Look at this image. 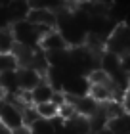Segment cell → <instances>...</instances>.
I'll list each match as a JSON object with an SVG mask.
<instances>
[{"label":"cell","mask_w":130,"mask_h":134,"mask_svg":"<svg viewBox=\"0 0 130 134\" xmlns=\"http://www.w3.org/2000/svg\"><path fill=\"white\" fill-rule=\"evenodd\" d=\"M38 48L44 52H63V50H69V44H67L65 36L58 29H50L48 33H44L40 36Z\"/></svg>","instance_id":"7a4b0ae2"},{"label":"cell","mask_w":130,"mask_h":134,"mask_svg":"<svg viewBox=\"0 0 130 134\" xmlns=\"http://www.w3.org/2000/svg\"><path fill=\"white\" fill-rule=\"evenodd\" d=\"M0 86L6 92V96L17 94L19 92V84H17V75L15 71H4L0 73Z\"/></svg>","instance_id":"ba28073f"},{"label":"cell","mask_w":130,"mask_h":134,"mask_svg":"<svg viewBox=\"0 0 130 134\" xmlns=\"http://www.w3.org/2000/svg\"><path fill=\"white\" fill-rule=\"evenodd\" d=\"M27 21H31L33 25L46 27V29H58V14L52 10H36L31 8L27 14Z\"/></svg>","instance_id":"3957f363"},{"label":"cell","mask_w":130,"mask_h":134,"mask_svg":"<svg viewBox=\"0 0 130 134\" xmlns=\"http://www.w3.org/2000/svg\"><path fill=\"white\" fill-rule=\"evenodd\" d=\"M6 12H8V17L10 21H21V19H27V14L31 12V6H29V0H10L8 6H4Z\"/></svg>","instance_id":"5b68a950"},{"label":"cell","mask_w":130,"mask_h":134,"mask_svg":"<svg viewBox=\"0 0 130 134\" xmlns=\"http://www.w3.org/2000/svg\"><path fill=\"white\" fill-rule=\"evenodd\" d=\"M6 98V92H4V90H2V86H0V102H2Z\"/></svg>","instance_id":"ffe728a7"},{"label":"cell","mask_w":130,"mask_h":134,"mask_svg":"<svg viewBox=\"0 0 130 134\" xmlns=\"http://www.w3.org/2000/svg\"><path fill=\"white\" fill-rule=\"evenodd\" d=\"M88 96H90V98H94L98 103H105L109 100H115L113 84H111V82H107V84H90Z\"/></svg>","instance_id":"8992f818"},{"label":"cell","mask_w":130,"mask_h":134,"mask_svg":"<svg viewBox=\"0 0 130 134\" xmlns=\"http://www.w3.org/2000/svg\"><path fill=\"white\" fill-rule=\"evenodd\" d=\"M82 2H86V0H67V8L69 10H75L78 4H82Z\"/></svg>","instance_id":"e0dca14e"},{"label":"cell","mask_w":130,"mask_h":134,"mask_svg":"<svg viewBox=\"0 0 130 134\" xmlns=\"http://www.w3.org/2000/svg\"><path fill=\"white\" fill-rule=\"evenodd\" d=\"M128 90H130V79H128Z\"/></svg>","instance_id":"7402d4cb"},{"label":"cell","mask_w":130,"mask_h":134,"mask_svg":"<svg viewBox=\"0 0 130 134\" xmlns=\"http://www.w3.org/2000/svg\"><path fill=\"white\" fill-rule=\"evenodd\" d=\"M29 6H31V8H36V10L59 12L65 6V2H61V0H29Z\"/></svg>","instance_id":"8fae6325"},{"label":"cell","mask_w":130,"mask_h":134,"mask_svg":"<svg viewBox=\"0 0 130 134\" xmlns=\"http://www.w3.org/2000/svg\"><path fill=\"white\" fill-rule=\"evenodd\" d=\"M19 63H17L15 56L12 52H0V73L4 71H17Z\"/></svg>","instance_id":"7c38bea8"},{"label":"cell","mask_w":130,"mask_h":134,"mask_svg":"<svg viewBox=\"0 0 130 134\" xmlns=\"http://www.w3.org/2000/svg\"><path fill=\"white\" fill-rule=\"evenodd\" d=\"M52 96H54V88L52 84L46 81H40L36 86L31 90V98H33V105L36 103H44V102H52Z\"/></svg>","instance_id":"52a82bcc"},{"label":"cell","mask_w":130,"mask_h":134,"mask_svg":"<svg viewBox=\"0 0 130 134\" xmlns=\"http://www.w3.org/2000/svg\"><path fill=\"white\" fill-rule=\"evenodd\" d=\"M8 2L10 0H0V6H8Z\"/></svg>","instance_id":"44dd1931"},{"label":"cell","mask_w":130,"mask_h":134,"mask_svg":"<svg viewBox=\"0 0 130 134\" xmlns=\"http://www.w3.org/2000/svg\"><path fill=\"white\" fill-rule=\"evenodd\" d=\"M86 79H88L90 84H107V82H111V77L101 69V67H94L92 71H88Z\"/></svg>","instance_id":"4fadbf2b"},{"label":"cell","mask_w":130,"mask_h":134,"mask_svg":"<svg viewBox=\"0 0 130 134\" xmlns=\"http://www.w3.org/2000/svg\"><path fill=\"white\" fill-rule=\"evenodd\" d=\"M121 103H122V107H125V111H126V113H130V90H126V92L122 94Z\"/></svg>","instance_id":"9a60e30c"},{"label":"cell","mask_w":130,"mask_h":134,"mask_svg":"<svg viewBox=\"0 0 130 134\" xmlns=\"http://www.w3.org/2000/svg\"><path fill=\"white\" fill-rule=\"evenodd\" d=\"M15 75H17L19 90H27V92H31L40 81H44V77H42L38 71H35L33 67H19V69L15 71Z\"/></svg>","instance_id":"277c9868"},{"label":"cell","mask_w":130,"mask_h":134,"mask_svg":"<svg viewBox=\"0 0 130 134\" xmlns=\"http://www.w3.org/2000/svg\"><path fill=\"white\" fill-rule=\"evenodd\" d=\"M61 2H67V0H61Z\"/></svg>","instance_id":"603a6c76"},{"label":"cell","mask_w":130,"mask_h":134,"mask_svg":"<svg viewBox=\"0 0 130 134\" xmlns=\"http://www.w3.org/2000/svg\"><path fill=\"white\" fill-rule=\"evenodd\" d=\"M12 134H33V130H31V126L21 125V126H17V129H12Z\"/></svg>","instance_id":"2e32d148"},{"label":"cell","mask_w":130,"mask_h":134,"mask_svg":"<svg viewBox=\"0 0 130 134\" xmlns=\"http://www.w3.org/2000/svg\"><path fill=\"white\" fill-rule=\"evenodd\" d=\"M96 2H100V4H103L105 8H111V6L115 4V0H96Z\"/></svg>","instance_id":"ac0fdd59"},{"label":"cell","mask_w":130,"mask_h":134,"mask_svg":"<svg viewBox=\"0 0 130 134\" xmlns=\"http://www.w3.org/2000/svg\"><path fill=\"white\" fill-rule=\"evenodd\" d=\"M15 46V38L10 27H0V52H12Z\"/></svg>","instance_id":"30bf717a"},{"label":"cell","mask_w":130,"mask_h":134,"mask_svg":"<svg viewBox=\"0 0 130 134\" xmlns=\"http://www.w3.org/2000/svg\"><path fill=\"white\" fill-rule=\"evenodd\" d=\"M0 125L8 126V129H17L23 125V109L14 105L10 100L0 102Z\"/></svg>","instance_id":"6da1fadb"},{"label":"cell","mask_w":130,"mask_h":134,"mask_svg":"<svg viewBox=\"0 0 130 134\" xmlns=\"http://www.w3.org/2000/svg\"><path fill=\"white\" fill-rule=\"evenodd\" d=\"M119 63H121V69L126 73V75H130V52H125L119 56Z\"/></svg>","instance_id":"5bb4252c"},{"label":"cell","mask_w":130,"mask_h":134,"mask_svg":"<svg viewBox=\"0 0 130 134\" xmlns=\"http://www.w3.org/2000/svg\"><path fill=\"white\" fill-rule=\"evenodd\" d=\"M0 134H12V130L8 129V126H4V125H0Z\"/></svg>","instance_id":"d6986e66"},{"label":"cell","mask_w":130,"mask_h":134,"mask_svg":"<svg viewBox=\"0 0 130 134\" xmlns=\"http://www.w3.org/2000/svg\"><path fill=\"white\" fill-rule=\"evenodd\" d=\"M36 113H38L40 119H46V121H52L54 117H58V105L54 102H44V103H36L35 105Z\"/></svg>","instance_id":"9c48e42d"}]
</instances>
